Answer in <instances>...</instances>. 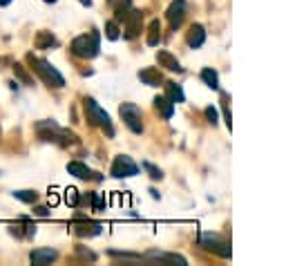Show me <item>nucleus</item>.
Segmentation results:
<instances>
[{
    "mask_svg": "<svg viewBox=\"0 0 286 266\" xmlns=\"http://www.w3.org/2000/svg\"><path fill=\"white\" fill-rule=\"evenodd\" d=\"M27 60H29V65H32V70L38 74V76L47 85H50V88H56L58 90V88H63V85H65V78L60 76V74L56 72V67L50 65L45 58H38V56H34V54H29Z\"/></svg>",
    "mask_w": 286,
    "mask_h": 266,
    "instance_id": "nucleus-1",
    "label": "nucleus"
},
{
    "mask_svg": "<svg viewBox=\"0 0 286 266\" xmlns=\"http://www.w3.org/2000/svg\"><path fill=\"white\" fill-rule=\"evenodd\" d=\"M85 112H87V121L96 128H103L107 132V137H114V128L112 121H109V114L101 108L94 98H85Z\"/></svg>",
    "mask_w": 286,
    "mask_h": 266,
    "instance_id": "nucleus-2",
    "label": "nucleus"
},
{
    "mask_svg": "<svg viewBox=\"0 0 286 266\" xmlns=\"http://www.w3.org/2000/svg\"><path fill=\"white\" fill-rule=\"evenodd\" d=\"M101 49V43H99V34L92 32V34H83L74 38L72 43V54L74 56H81V58H94Z\"/></svg>",
    "mask_w": 286,
    "mask_h": 266,
    "instance_id": "nucleus-3",
    "label": "nucleus"
},
{
    "mask_svg": "<svg viewBox=\"0 0 286 266\" xmlns=\"http://www.w3.org/2000/svg\"><path fill=\"white\" fill-rule=\"evenodd\" d=\"M121 119L127 128L132 130L135 134H141L143 132V116H141V110H139V105L135 103H123L121 105Z\"/></svg>",
    "mask_w": 286,
    "mask_h": 266,
    "instance_id": "nucleus-4",
    "label": "nucleus"
},
{
    "mask_svg": "<svg viewBox=\"0 0 286 266\" xmlns=\"http://www.w3.org/2000/svg\"><path fill=\"white\" fill-rule=\"evenodd\" d=\"M199 244H202L206 251L217 253L219 257H230V244L217 233H204L202 239H199Z\"/></svg>",
    "mask_w": 286,
    "mask_h": 266,
    "instance_id": "nucleus-5",
    "label": "nucleus"
},
{
    "mask_svg": "<svg viewBox=\"0 0 286 266\" xmlns=\"http://www.w3.org/2000/svg\"><path fill=\"white\" fill-rule=\"evenodd\" d=\"M139 172V166L132 161L127 154H119L117 159H114V163H112V177H135Z\"/></svg>",
    "mask_w": 286,
    "mask_h": 266,
    "instance_id": "nucleus-6",
    "label": "nucleus"
},
{
    "mask_svg": "<svg viewBox=\"0 0 286 266\" xmlns=\"http://www.w3.org/2000/svg\"><path fill=\"white\" fill-rule=\"evenodd\" d=\"M125 38L135 40L139 34H141V23H143V14L139 9H130V14L125 16Z\"/></svg>",
    "mask_w": 286,
    "mask_h": 266,
    "instance_id": "nucleus-7",
    "label": "nucleus"
},
{
    "mask_svg": "<svg viewBox=\"0 0 286 266\" xmlns=\"http://www.w3.org/2000/svg\"><path fill=\"white\" fill-rule=\"evenodd\" d=\"M168 21H170V27L177 29L184 25L186 21V0H174L172 5L168 7Z\"/></svg>",
    "mask_w": 286,
    "mask_h": 266,
    "instance_id": "nucleus-8",
    "label": "nucleus"
},
{
    "mask_svg": "<svg viewBox=\"0 0 286 266\" xmlns=\"http://www.w3.org/2000/svg\"><path fill=\"white\" fill-rule=\"evenodd\" d=\"M56 257H58V253L54 249H38V251H32L29 262H32L34 266H47V264H52Z\"/></svg>",
    "mask_w": 286,
    "mask_h": 266,
    "instance_id": "nucleus-9",
    "label": "nucleus"
},
{
    "mask_svg": "<svg viewBox=\"0 0 286 266\" xmlns=\"http://www.w3.org/2000/svg\"><path fill=\"white\" fill-rule=\"evenodd\" d=\"M186 43H188V45H190L192 49H197V47L204 45V43H206V32H204L202 25H192L190 32H188V36H186Z\"/></svg>",
    "mask_w": 286,
    "mask_h": 266,
    "instance_id": "nucleus-10",
    "label": "nucleus"
},
{
    "mask_svg": "<svg viewBox=\"0 0 286 266\" xmlns=\"http://www.w3.org/2000/svg\"><path fill=\"white\" fill-rule=\"evenodd\" d=\"M68 170H70V175H74V177H78V179H101L96 172H92L87 168L85 163H81V161H72V163H68Z\"/></svg>",
    "mask_w": 286,
    "mask_h": 266,
    "instance_id": "nucleus-11",
    "label": "nucleus"
},
{
    "mask_svg": "<svg viewBox=\"0 0 286 266\" xmlns=\"http://www.w3.org/2000/svg\"><path fill=\"white\" fill-rule=\"evenodd\" d=\"M157 60H159V65H161V67H166V70H170V72H177V74H179V72H184V67L179 65V60L174 58L170 52H163V49H161V52L157 54Z\"/></svg>",
    "mask_w": 286,
    "mask_h": 266,
    "instance_id": "nucleus-12",
    "label": "nucleus"
},
{
    "mask_svg": "<svg viewBox=\"0 0 286 266\" xmlns=\"http://www.w3.org/2000/svg\"><path fill=\"white\" fill-rule=\"evenodd\" d=\"M155 108H157V112H159L163 119H172V114H174V103L170 101L168 96H157V98H155Z\"/></svg>",
    "mask_w": 286,
    "mask_h": 266,
    "instance_id": "nucleus-13",
    "label": "nucleus"
},
{
    "mask_svg": "<svg viewBox=\"0 0 286 266\" xmlns=\"http://www.w3.org/2000/svg\"><path fill=\"white\" fill-rule=\"evenodd\" d=\"M139 78H141V83H145V85H159L163 78H161V72L157 70V67H145V70H141L139 72Z\"/></svg>",
    "mask_w": 286,
    "mask_h": 266,
    "instance_id": "nucleus-14",
    "label": "nucleus"
},
{
    "mask_svg": "<svg viewBox=\"0 0 286 266\" xmlns=\"http://www.w3.org/2000/svg\"><path fill=\"white\" fill-rule=\"evenodd\" d=\"M36 47H38V49L58 47V40L52 36V32H38V36H36Z\"/></svg>",
    "mask_w": 286,
    "mask_h": 266,
    "instance_id": "nucleus-15",
    "label": "nucleus"
},
{
    "mask_svg": "<svg viewBox=\"0 0 286 266\" xmlns=\"http://www.w3.org/2000/svg\"><path fill=\"white\" fill-rule=\"evenodd\" d=\"M159 40H161V23L152 21L148 27V45L155 47V45H159Z\"/></svg>",
    "mask_w": 286,
    "mask_h": 266,
    "instance_id": "nucleus-16",
    "label": "nucleus"
},
{
    "mask_svg": "<svg viewBox=\"0 0 286 266\" xmlns=\"http://www.w3.org/2000/svg\"><path fill=\"white\" fill-rule=\"evenodd\" d=\"M166 92H168V98H170L172 103H184V101H186L184 90H181L177 83H168V85H166Z\"/></svg>",
    "mask_w": 286,
    "mask_h": 266,
    "instance_id": "nucleus-17",
    "label": "nucleus"
},
{
    "mask_svg": "<svg viewBox=\"0 0 286 266\" xmlns=\"http://www.w3.org/2000/svg\"><path fill=\"white\" fill-rule=\"evenodd\" d=\"M74 233L81 235V237H85V235H99L101 233V226L99 224H74Z\"/></svg>",
    "mask_w": 286,
    "mask_h": 266,
    "instance_id": "nucleus-18",
    "label": "nucleus"
},
{
    "mask_svg": "<svg viewBox=\"0 0 286 266\" xmlns=\"http://www.w3.org/2000/svg\"><path fill=\"white\" fill-rule=\"evenodd\" d=\"M202 78H204V83L208 85V88H212V90H219V76H217V72H215V70H210V67H206V70L202 72Z\"/></svg>",
    "mask_w": 286,
    "mask_h": 266,
    "instance_id": "nucleus-19",
    "label": "nucleus"
},
{
    "mask_svg": "<svg viewBox=\"0 0 286 266\" xmlns=\"http://www.w3.org/2000/svg\"><path fill=\"white\" fill-rule=\"evenodd\" d=\"M14 74H16V78H20V81L25 83V85H34V78L29 76L27 70H25V67H23L20 63H14Z\"/></svg>",
    "mask_w": 286,
    "mask_h": 266,
    "instance_id": "nucleus-20",
    "label": "nucleus"
},
{
    "mask_svg": "<svg viewBox=\"0 0 286 266\" xmlns=\"http://www.w3.org/2000/svg\"><path fill=\"white\" fill-rule=\"evenodd\" d=\"M14 197L20 199V201H25V203H34L36 199H38V195H36L34 190H16Z\"/></svg>",
    "mask_w": 286,
    "mask_h": 266,
    "instance_id": "nucleus-21",
    "label": "nucleus"
},
{
    "mask_svg": "<svg viewBox=\"0 0 286 266\" xmlns=\"http://www.w3.org/2000/svg\"><path fill=\"white\" fill-rule=\"evenodd\" d=\"M105 36L109 40H117L119 38V25H117V21L105 23Z\"/></svg>",
    "mask_w": 286,
    "mask_h": 266,
    "instance_id": "nucleus-22",
    "label": "nucleus"
},
{
    "mask_svg": "<svg viewBox=\"0 0 286 266\" xmlns=\"http://www.w3.org/2000/svg\"><path fill=\"white\" fill-rule=\"evenodd\" d=\"M65 199H68L70 206H76V203H78V193H76L74 188H70L68 193H65Z\"/></svg>",
    "mask_w": 286,
    "mask_h": 266,
    "instance_id": "nucleus-23",
    "label": "nucleus"
},
{
    "mask_svg": "<svg viewBox=\"0 0 286 266\" xmlns=\"http://www.w3.org/2000/svg\"><path fill=\"white\" fill-rule=\"evenodd\" d=\"M206 119H208L212 126H217V121H219V114H217V110L215 108H206Z\"/></svg>",
    "mask_w": 286,
    "mask_h": 266,
    "instance_id": "nucleus-24",
    "label": "nucleus"
},
{
    "mask_svg": "<svg viewBox=\"0 0 286 266\" xmlns=\"http://www.w3.org/2000/svg\"><path fill=\"white\" fill-rule=\"evenodd\" d=\"M143 168L150 172V177H152V179H161V177H163V175H161V170H159V168H155L152 163H143Z\"/></svg>",
    "mask_w": 286,
    "mask_h": 266,
    "instance_id": "nucleus-25",
    "label": "nucleus"
},
{
    "mask_svg": "<svg viewBox=\"0 0 286 266\" xmlns=\"http://www.w3.org/2000/svg\"><path fill=\"white\" fill-rule=\"evenodd\" d=\"M90 201H92V206H94V210H103V206H105V201H103V199H101L99 195H92V199H90Z\"/></svg>",
    "mask_w": 286,
    "mask_h": 266,
    "instance_id": "nucleus-26",
    "label": "nucleus"
},
{
    "mask_svg": "<svg viewBox=\"0 0 286 266\" xmlns=\"http://www.w3.org/2000/svg\"><path fill=\"white\" fill-rule=\"evenodd\" d=\"M34 213H36V215H40V217H47V215H50V210H47L45 206H38V208L34 210Z\"/></svg>",
    "mask_w": 286,
    "mask_h": 266,
    "instance_id": "nucleus-27",
    "label": "nucleus"
},
{
    "mask_svg": "<svg viewBox=\"0 0 286 266\" xmlns=\"http://www.w3.org/2000/svg\"><path fill=\"white\" fill-rule=\"evenodd\" d=\"M11 3V0H0V5H3V7H5V5H9Z\"/></svg>",
    "mask_w": 286,
    "mask_h": 266,
    "instance_id": "nucleus-28",
    "label": "nucleus"
},
{
    "mask_svg": "<svg viewBox=\"0 0 286 266\" xmlns=\"http://www.w3.org/2000/svg\"><path fill=\"white\" fill-rule=\"evenodd\" d=\"M81 3H83V5H92V0H81Z\"/></svg>",
    "mask_w": 286,
    "mask_h": 266,
    "instance_id": "nucleus-29",
    "label": "nucleus"
},
{
    "mask_svg": "<svg viewBox=\"0 0 286 266\" xmlns=\"http://www.w3.org/2000/svg\"><path fill=\"white\" fill-rule=\"evenodd\" d=\"M45 3H54V0H45Z\"/></svg>",
    "mask_w": 286,
    "mask_h": 266,
    "instance_id": "nucleus-30",
    "label": "nucleus"
}]
</instances>
